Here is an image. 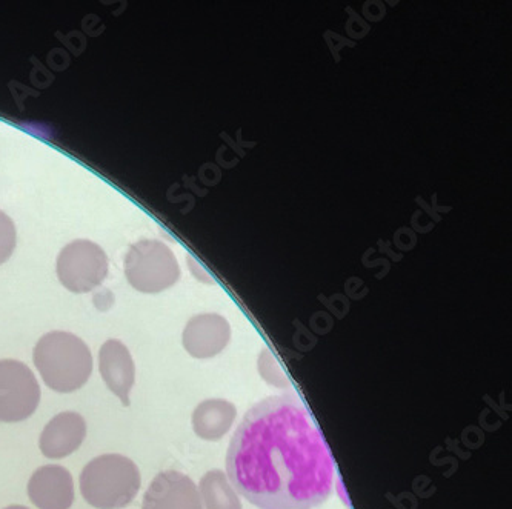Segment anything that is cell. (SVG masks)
Segmentation results:
<instances>
[{
	"label": "cell",
	"instance_id": "obj_1",
	"mask_svg": "<svg viewBox=\"0 0 512 509\" xmlns=\"http://www.w3.org/2000/svg\"><path fill=\"white\" fill-rule=\"evenodd\" d=\"M227 473L237 494L260 509H313L333 491V457L297 394L268 397L243 416Z\"/></svg>",
	"mask_w": 512,
	"mask_h": 509
},
{
	"label": "cell",
	"instance_id": "obj_13",
	"mask_svg": "<svg viewBox=\"0 0 512 509\" xmlns=\"http://www.w3.org/2000/svg\"><path fill=\"white\" fill-rule=\"evenodd\" d=\"M199 494L203 509H243L239 494L223 471H208L200 480Z\"/></svg>",
	"mask_w": 512,
	"mask_h": 509
},
{
	"label": "cell",
	"instance_id": "obj_5",
	"mask_svg": "<svg viewBox=\"0 0 512 509\" xmlns=\"http://www.w3.org/2000/svg\"><path fill=\"white\" fill-rule=\"evenodd\" d=\"M57 277L71 293H88L102 285L108 276V257L91 240L68 243L57 257Z\"/></svg>",
	"mask_w": 512,
	"mask_h": 509
},
{
	"label": "cell",
	"instance_id": "obj_8",
	"mask_svg": "<svg viewBox=\"0 0 512 509\" xmlns=\"http://www.w3.org/2000/svg\"><path fill=\"white\" fill-rule=\"evenodd\" d=\"M231 339V327L219 314H199L187 323L183 330V348L194 359H211L227 348Z\"/></svg>",
	"mask_w": 512,
	"mask_h": 509
},
{
	"label": "cell",
	"instance_id": "obj_2",
	"mask_svg": "<svg viewBox=\"0 0 512 509\" xmlns=\"http://www.w3.org/2000/svg\"><path fill=\"white\" fill-rule=\"evenodd\" d=\"M33 360L48 388L56 393L80 390L93 373V356L87 343L64 331L45 334L34 346Z\"/></svg>",
	"mask_w": 512,
	"mask_h": 509
},
{
	"label": "cell",
	"instance_id": "obj_16",
	"mask_svg": "<svg viewBox=\"0 0 512 509\" xmlns=\"http://www.w3.org/2000/svg\"><path fill=\"white\" fill-rule=\"evenodd\" d=\"M5 509H28V508H25V506L14 505V506H8V508H5Z\"/></svg>",
	"mask_w": 512,
	"mask_h": 509
},
{
	"label": "cell",
	"instance_id": "obj_12",
	"mask_svg": "<svg viewBox=\"0 0 512 509\" xmlns=\"http://www.w3.org/2000/svg\"><path fill=\"white\" fill-rule=\"evenodd\" d=\"M237 410L233 403L223 399H210L197 405L193 413L194 433L203 440L222 439L230 433L236 420Z\"/></svg>",
	"mask_w": 512,
	"mask_h": 509
},
{
	"label": "cell",
	"instance_id": "obj_4",
	"mask_svg": "<svg viewBox=\"0 0 512 509\" xmlns=\"http://www.w3.org/2000/svg\"><path fill=\"white\" fill-rule=\"evenodd\" d=\"M125 276L134 290L156 294L179 280L180 267L173 251L160 240L133 243L125 257Z\"/></svg>",
	"mask_w": 512,
	"mask_h": 509
},
{
	"label": "cell",
	"instance_id": "obj_9",
	"mask_svg": "<svg viewBox=\"0 0 512 509\" xmlns=\"http://www.w3.org/2000/svg\"><path fill=\"white\" fill-rule=\"evenodd\" d=\"M28 496L39 509H70L74 502L73 476L64 466H42L31 476Z\"/></svg>",
	"mask_w": 512,
	"mask_h": 509
},
{
	"label": "cell",
	"instance_id": "obj_15",
	"mask_svg": "<svg viewBox=\"0 0 512 509\" xmlns=\"http://www.w3.org/2000/svg\"><path fill=\"white\" fill-rule=\"evenodd\" d=\"M16 225L4 211H0V265L13 256L16 248Z\"/></svg>",
	"mask_w": 512,
	"mask_h": 509
},
{
	"label": "cell",
	"instance_id": "obj_6",
	"mask_svg": "<svg viewBox=\"0 0 512 509\" xmlns=\"http://www.w3.org/2000/svg\"><path fill=\"white\" fill-rule=\"evenodd\" d=\"M39 402L33 371L17 360H0V422H24L36 413Z\"/></svg>",
	"mask_w": 512,
	"mask_h": 509
},
{
	"label": "cell",
	"instance_id": "obj_11",
	"mask_svg": "<svg viewBox=\"0 0 512 509\" xmlns=\"http://www.w3.org/2000/svg\"><path fill=\"white\" fill-rule=\"evenodd\" d=\"M99 371L111 393L116 394L125 406H130V391L136 382V366L127 346L120 340H107L99 351Z\"/></svg>",
	"mask_w": 512,
	"mask_h": 509
},
{
	"label": "cell",
	"instance_id": "obj_3",
	"mask_svg": "<svg viewBox=\"0 0 512 509\" xmlns=\"http://www.w3.org/2000/svg\"><path fill=\"white\" fill-rule=\"evenodd\" d=\"M139 490V468L120 454L96 457L80 474V493L88 505L97 509L125 508Z\"/></svg>",
	"mask_w": 512,
	"mask_h": 509
},
{
	"label": "cell",
	"instance_id": "obj_14",
	"mask_svg": "<svg viewBox=\"0 0 512 509\" xmlns=\"http://www.w3.org/2000/svg\"><path fill=\"white\" fill-rule=\"evenodd\" d=\"M257 366H259V374L263 377L268 385L276 386V388H290V379L286 376L285 371L282 370V366L277 362L274 354L271 353L268 348L260 353L259 362H257Z\"/></svg>",
	"mask_w": 512,
	"mask_h": 509
},
{
	"label": "cell",
	"instance_id": "obj_7",
	"mask_svg": "<svg viewBox=\"0 0 512 509\" xmlns=\"http://www.w3.org/2000/svg\"><path fill=\"white\" fill-rule=\"evenodd\" d=\"M142 509H203L196 483L179 473L157 474L143 496Z\"/></svg>",
	"mask_w": 512,
	"mask_h": 509
},
{
	"label": "cell",
	"instance_id": "obj_10",
	"mask_svg": "<svg viewBox=\"0 0 512 509\" xmlns=\"http://www.w3.org/2000/svg\"><path fill=\"white\" fill-rule=\"evenodd\" d=\"M87 437V423L80 414L67 411L48 422L40 436V451L48 459H65L79 450Z\"/></svg>",
	"mask_w": 512,
	"mask_h": 509
}]
</instances>
